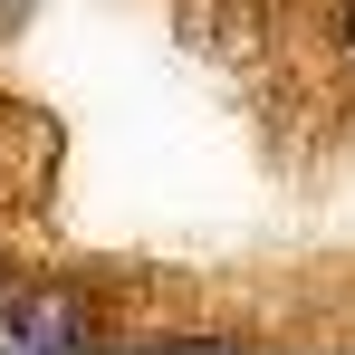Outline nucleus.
Listing matches in <instances>:
<instances>
[{"label": "nucleus", "instance_id": "2", "mask_svg": "<svg viewBox=\"0 0 355 355\" xmlns=\"http://www.w3.org/2000/svg\"><path fill=\"white\" fill-rule=\"evenodd\" d=\"M336 39H346V49H355V0H336Z\"/></svg>", "mask_w": 355, "mask_h": 355}, {"label": "nucleus", "instance_id": "1", "mask_svg": "<svg viewBox=\"0 0 355 355\" xmlns=\"http://www.w3.org/2000/svg\"><path fill=\"white\" fill-rule=\"evenodd\" d=\"M0 336L29 355H77V346H96V297L77 279H10L0 288Z\"/></svg>", "mask_w": 355, "mask_h": 355}, {"label": "nucleus", "instance_id": "3", "mask_svg": "<svg viewBox=\"0 0 355 355\" xmlns=\"http://www.w3.org/2000/svg\"><path fill=\"white\" fill-rule=\"evenodd\" d=\"M0 288H10V269H0Z\"/></svg>", "mask_w": 355, "mask_h": 355}]
</instances>
